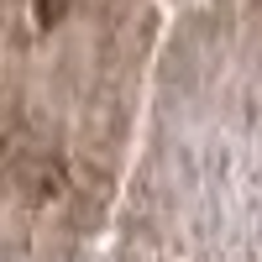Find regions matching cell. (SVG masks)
I'll return each mask as SVG.
<instances>
[{
  "instance_id": "cell-1",
  "label": "cell",
  "mask_w": 262,
  "mask_h": 262,
  "mask_svg": "<svg viewBox=\"0 0 262 262\" xmlns=\"http://www.w3.org/2000/svg\"><path fill=\"white\" fill-rule=\"evenodd\" d=\"M63 11H69V0H37V16L48 21V27H53V21H58Z\"/></svg>"
}]
</instances>
